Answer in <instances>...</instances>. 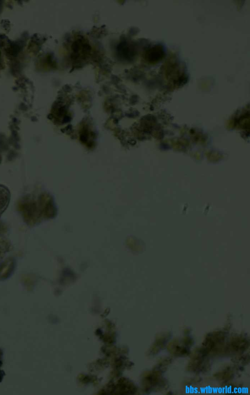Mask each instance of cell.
<instances>
[{"mask_svg": "<svg viewBox=\"0 0 250 395\" xmlns=\"http://www.w3.org/2000/svg\"><path fill=\"white\" fill-rule=\"evenodd\" d=\"M11 194L8 188L0 184V217L10 202Z\"/></svg>", "mask_w": 250, "mask_h": 395, "instance_id": "obj_2", "label": "cell"}, {"mask_svg": "<svg viewBox=\"0 0 250 395\" xmlns=\"http://www.w3.org/2000/svg\"><path fill=\"white\" fill-rule=\"evenodd\" d=\"M165 56L163 47L156 45L147 50L145 54L146 60L150 63H157L161 60Z\"/></svg>", "mask_w": 250, "mask_h": 395, "instance_id": "obj_1", "label": "cell"}, {"mask_svg": "<svg viewBox=\"0 0 250 395\" xmlns=\"http://www.w3.org/2000/svg\"><path fill=\"white\" fill-rule=\"evenodd\" d=\"M1 157L0 153V163L1 162Z\"/></svg>", "mask_w": 250, "mask_h": 395, "instance_id": "obj_3", "label": "cell"}]
</instances>
